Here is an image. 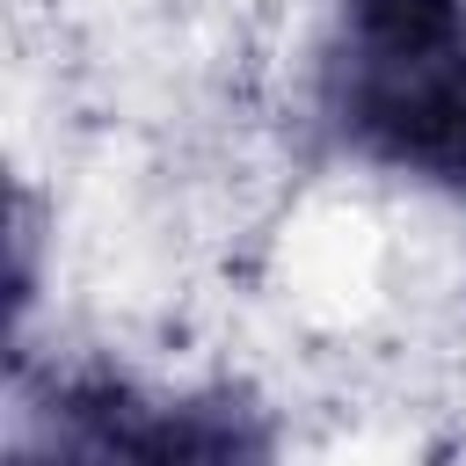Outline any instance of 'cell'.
<instances>
[{"instance_id": "6da1fadb", "label": "cell", "mask_w": 466, "mask_h": 466, "mask_svg": "<svg viewBox=\"0 0 466 466\" xmlns=\"http://www.w3.org/2000/svg\"><path fill=\"white\" fill-rule=\"evenodd\" d=\"M320 109L357 160L466 197V0H342Z\"/></svg>"}, {"instance_id": "7a4b0ae2", "label": "cell", "mask_w": 466, "mask_h": 466, "mask_svg": "<svg viewBox=\"0 0 466 466\" xmlns=\"http://www.w3.org/2000/svg\"><path fill=\"white\" fill-rule=\"evenodd\" d=\"M7 466H277V430L233 386L146 400L116 371H15Z\"/></svg>"}]
</instances>
